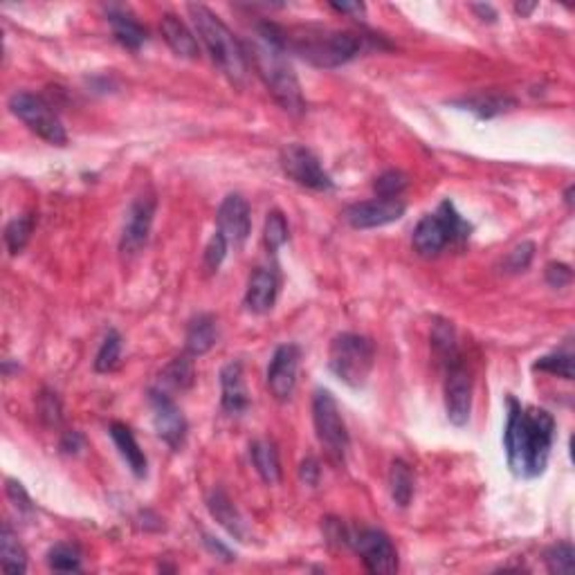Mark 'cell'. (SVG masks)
Masks as SVG:
<instances>
[{
	"label": "cell",
	"instance_id": "cell-1",
	"mask_svg": "<svg viewBox=\"0 0 575 575\" xmlns=\"http://www.w3.org/2000/svg\"><path fill=\"white\" fill-rule=\"evenodd\" d=\"M553 441H555V419L547 409L523 407L513 395H508L504 447L510 472L522 479H535L544 475Z\"/></svg>",
	"mask_w": 575,
	"mask_h": 575
},
{
	"label": "cell",
	"instance_id": "cell-2",
	"mask_svg": "<svg viewBox=\"0 0 575 575\" xmlns=\"http://www.w3.org/2000/svg\"><path fill=\"white\" fill-rule=\"evenodd\" d=\"M245 57L252 61L254 70L261 76L268 91L272 92L279 106L292 115H301L306 110L304 95H301L299 79L292 70L291 61L285 59L284 34L275 23H259L252 41L243 44Z\"/></svg>",
	"mask_w": 575,
	"mask_h": 575
},
{
	"label": "cell",
	"instance_id": "cell-3",
	"mask_svg": "<svg viewBox=\"0 0 575 575\" xmlns=\"http://www.w3.org/2000/svg\"><path fill=\"white\" fill-rule=\"evenodd\" d=\"M285 52H295L310 66L339 68L353 61L364 50V36L355 32H339L326 28L284 29Z\"/></svg>",
	"mask_w": 575,
	"mask_h": 575
},
{
	"label": "cell",
	"instance_id": "cell-4",
	"mask_svg": "<svg viewBox=\"0 0 575 575\" xmlns=\"http://www.w3.org/2000/svg\"><path fill=\"white\" fill-rule=\"evenodd\" d=\"M191 23H194L196 34H198L200 44L204 45L207 54L212 57L214 66L228 76L232 84L243 86L245 76H248V57L243 44L232 34V29L219 19L212 10L204 5H189Z\"/></svg>",
	"mask_w": 575,
	"mask_h": 575
},
{
	"label": "cell",
	"instance_id": "cell-5",
	"mask_svg": "<svg viewBox=\"0 0 575 575\" xmlns=\"http://www.w3.org/2000/svg\"><path fill=\"white\" fill-rule=\"evenodd\" d=\"M470 223L457 212L450 198L438 204L434 214H425L414 229V250L420 257H436L447 245L466 243L470 238Z\"/></svg>",
	"mask_w": 575,
	"mask_h": 575
},
{
	"label": "cell",
	"instance_id": "cell-6",
	"mask_svg": "<svg viewBox=\"0 0 575 575\" xmlns=\"http://www.w3.org/2000/svg\"><path fill=\"white\" fill-rule=\"evenodd\" d=\"M376 364V344L364 335L342 333L331 342L328 369L344 385L360 389L366 385Z\"/></svg>",
	"mask_w": 575,
	"mask_h": 575
},
{
	"label": "cell",
	"instance_id": "cell-7",
	"mask_svg": "<svg viewBox=\"0 0 575 575\" xmlns=\"http://www.w3.org/2000/svg\"><path fill=\"white\" fill-rule=\"evenodd\" d=\"M313 423L319 443L326 450L328 461L335 466H344L348 451V432L342 414H339L338 400L326 389L315 391L313 398Z\"/></svg>",
	"mask_w": 575,
	"mask_h": 575
},
{
	"label": "cell",
	"instance_id": "cell-8",
	"mask_svg": "<svg viewBox=\"0 0 575 575\" xmlns=\"http://www.w3.org/2000/svg\"><path fill=\"white\" fill-rule=\"evenodd\" d=\"M10 110L32 133H36L48 144L63 147L68 142L66 126L61 124L59 115L44 97L32 95V92H16L10 97Z\"/></svg>",
	"mask_w": 575,
	"mask_h": 575
},
{
	"label": "cell",
	"instance_id": "cell-9",
	"mask_svg": "<svg viewBox=\"0 0 575 575\" xmlns=\"http://www.w3.org/2000/svg\"><path fill=\"white\" fill-rule=\"evenodd\" d=\"M348 544L362 557L366 571L376 575H391L398 571V551L387 532L378 528H362L348 535Z\"/></svg>",
	"mask_w": 575,
	"mask_h": 575
},
{
	"label": "cell",
	"instance_id": "cell-10",
	"mask_svg": "<svg viewBox=\"0 0 575 575\" xmlns=\"http://www.w3.org/2000/svg\"><path fill=\"white\" fill-rule=\"evenodd\" d=\"M279 160L285 176L295 180L297 185L306 187V189L331 191L335 187L333 178L323 172L319 157L310 148L301 147V144H288V147H284Z\"/></svg>",
	"mask_w": 575,
	"mask_h": 575
},
{
	"label": "cell",
	"instance_id": "cell-11",
	"mask_svg": "<svg viewBox=\"0 0 575 575\" xmlns=\"http://www.w3.org/2000/svg\"><path fill=\"white\" fill-rule=\"evenodd\" d=\"M153 216H156V196L153 194H142L131 203L124 229H122V241H119V250L126 259H133L142 252L148 234H151Z\"/></svg>",
	"mask_w": 575,
	"mask_h": 575
},
{
	"label": "cell",
	"instance_id": "cell-12",
	"mask_svg": "<svg viewBox=\"0 0 575 575\" xmlns=\"http://www.w3.org/2000/svg\"><path fill=\"white\" fill-rule=\"evenodd\" d=\"M445 414L454 427H466L472 414V378L461 360L447 364Z\"/></svg>",
	"mask_w": 575,
	"mask_h": 575
},
{
	"label": "cell",
	"instance_id": "cell-13",
	"mask_svg": "<svg viewBox=\"0 0 575 575\" xmlns=\"http://www.w3.org/2000/svg\"><path fill=\"white\" fill-rule=\"evenodd\" d=\"M148 403H151L153 427H156L157 436L172 450H180L187 436V420L180 407L164 391H151Z\"/></svg>",
	"mask_w": 575,
	"mask_h": 575
},
{
	"label": "cell",
	"instance_id": "cell-14",
	"mask_svg": "<svg viewBox=\"0 0 575 575\" xmlns=\"http://www.w3.org/2000/svg\"><path fill=\"white\" fill-rule=\"evenodd\" d=\"M301 351L297 344H281L272 355L268 366V387L276 400H291L297 387V371H299Z\"/></svg>",
	"mask_w": 575,
	"mask_h": 575
},
{
	"label": "cell",
	"instance_id": "cell-15",
	"mask_svg": "<svg viewBox=\"0 0 575 575\" xmlns=\"http://www.w3.org/2000/svg\"><path fill=\"white\" fill-rule=\"evenodd\" d=\"M407 212V204L398 198H376L355 203L347 210V220L355 229H373L400 220Z\"/></svg>",
	"mask_w": 575,
	"mask_h": 575
},
{
	"label": "cell",
	"instance_id": "cell-16",
	"mask_svg": "<svg viewBox=\"0 0 575 575\" xmlns=\"http://www.w3.org/2000/svg\"><path fill=\"white\" fill-rule=\"evenodd\" d=\"M216 223H219V232L228 238L229 245L241 248L243 243L248 241L250 229H252V216H250L248 200L243 198L241 194L225 196V200L219 207Z\"/></svg>",
	"mask_w": 575,
	"mask_h": 575
},
{
	"label": "cell",
	"instance_id": "cell-17",
	"mask_svg": "<svg viewBox=\"0 0 575 575\" xmlns=\"http://www.w3.org/2000/svg\"><path fill=\"white\" fill-rule=\"evenodd\" d=\"M276 297H279V276L270 268H259L250 276L248 292H245V306L250 313L263 315L272 310Z\"/></svg>",
	"mask_w": 575,
	"mask_h": 575
},
{
	"label": "cell",
	"instance_id": "cell-18",
	"mask_svg": "<svg viewBox=\"0 0 575 575\" xmlns=\"http://www.w3.org/2000/svg\"><path fill=\"white\" fill-rule=\"evenodd\" d=\"M220 400L228 414H243L250 407L248 389H245V378H243L241 362H229L220 371Z\"/></svg>",
	"mask_w": 575,
	"mask_h": 575
},
{
	"label": "cell",
	"instance_id": "cell-19",
	"mask_svg": "<svg viewBox=\"0 0 575 575\" xmlns=\"http://www.w3.org/2000/svg\"><path fill=\"white\" fill-rule=\"evenodd\" d=\"M160 32L164 36V41L169 44V48L185 59H196L200 54L198 41H196L194 32L182 23L178 16L164 14L160 20Z\"/></svg>",
	"mask_w": 575,
	"mask_h": 575
},
{
	"label": "cell",
	"instance_id": "cell-20",
	"mask_svg": "<svg viewBox=\"0 0 575 575\" xmlns=\"http://www.w3.org/2000/svg\"><path fill=\"white\" fill-rule=\"evenodd\" d=\"M110 438H113L115 447L119 450L122 459L126 461V466L131 467V472H133L138 479H144V476H147L148 461L147 457H144L140 443L135 441L133 432H131L124 423H113L110 425Z\"/></svg>",
	"mask_w": 575,
	"mask_h": 575
},
{
	"label": "cell",
	"instance_id": "cell-21",
	"mask_svg": "<svg viewBox=\"0 0 575 575\" xmlns=\"http://www.w3.org/2000/svg\"><path fill=\"white\" fill-rule=\"evenodd\" d=\"M108 20L113 25V34L117 38L119 44L124 45L129 50H140L144 44H147L148 32L124 10H110L108 12Z\"/></svg>",
	"mask_w": 575,
	"mask_h": 575
},
{
	"label": "cell",
	"instance_id": "cell-22",
	"mask_svg": "<svg viewBox=\"0 0 575 575\" xmlns=\"http://www.w3.org/2000/svg\"><path fill=\"white\" fill-rule=\"evenodd\" d=\"M219 339V323L212 315H198L187 331V351L189 355H204Z\"/></svg>",
	"mask_w": 575,
	"mask_h": 575
},
{
	"label": "cell",
	"instance_id": "cell-23",
	"mask_svg": "<svg viewBox=\"0 0 575 575\" xmlns=\"http://www.w3.org/2000/svg\"><path fill=\"white\" fill-rule=\"evenodd\" d=\"M250 454H252V463L254 467H257L259 476H261L268 485L279 483L281 463H279V454H276L275 443L254 441L252 445H250Z\"/></svg>",
	"mask_w": 575,
	"mask_h": 575
},
{
	"label": "cell",
	"instance_id": "cell-24",
	"mask_svg": "<svg viewBox=\"0 0 575 575\" xmlns=\"http://www.w3.org/2000/svg\"><path fill=\"white\" fill-rule=\"evenodd\" d=\"M207 508H210L212 517H214L229 535H234V538L238 539L243 538L241 515L236 513V508H234V504L229 501V497L225 495L223 490H214V492H212L210 499H207Z\"/></svg>",
	"mask_w": 575,
	"mask_h": 575
},
{
	"label": "cell",
	"instance_id": "cell-25",
	"mask_svg": "<svg viewBox=\"0 0 575 575\" xmlns=\"http://www.w3.org/2000/svg\"><path fill=\"white\" fill-rule=\"evenodd\" d=\"M0 557H3L0 560L3 571H7V573H25L28 571V553L20 547L10 523H5L3 532H0Z\"/></svg>",
	"mask_w": 575,
	"mask_h": 575
},
{
	"label": "cell",
	"instance_id": "cell-26",
	"mask_svg": "<svg viewBox=\"0 0 575 575\" xmlns=\"http://www.w3.org/2000/svg\"><path fill=\"white\" fill-rule=\"evenodd\" d=\"M389 490H391V499L400 506V508H407L414 499V475H411V467L404 461L395 459L391 463L389 470Z\"/></svg>",
	"mask_w": 575,
	"mask_h": 575
},
{
	"label": "cell",
	"instance_id": "cell-27",
	"mask_svg": "<svg viewBox=\"0 0 575 575\" xmlns=\"http://www.w3.org/2000/svg\"><path fill=\"white\" fill-rule=\"evenodd\" d=\"M463 106H466V110H472L476 117L490 119V117H497V115L506 113V110H513L515 106H517V101H515L513 97L479 95V97H472V100H466L463 101Z\"/></svg>",
	"mask_w": 575,
	"mask_h": 575
},
{
	"label": "cell",
	"instance_id": "cell-28",
	"mask_svg": "<svg viewBox=\"0 0 575 575\" xmlns=\"http://www.w3.org/2000/svg\"><path fill=\"white\" fill-rule=\"evenodd\" d=\"M432 344L436 348L438 357L443 360V364H451V362L461 360L457 351V338H454V328L450 322H436L434 323Z\"/></svg>",
	"mask_w": 575,
	"mask_h": 575
},
{
	"label": "cell",
	"instance_id": "cell-29",
	"mask_svg": "<svg viewBox=\"0 0 575 575\" xmlns=\"http://www.w3.org/2000/svg\"><path fill=\"white\" fill-rule=\"evenodd\" d=\"M34 216L32 214H23L16 216L10 225L5 228V243L10 254H20L25 250V245L29 243V236L34 232Z\"/></svg>",
	"mask_w": 575,
	"mask_h": 575
},
{
	"label": "cell",
	"instance_id": "cell-30",
	"mask_svg": "<svg viewBox=\"0 0 575 575\" xmlns=\"http://www.w3.org/2000/svg\"><path fill=\"white\" fill-rule=\"evenodd\" d=\"M119 357H122V335L117 331H108L97 351L95 371L110 373L119 364Z\"/></svg>",
	"mask_w": 575,
	"mask_h": 575
},
{
	"label": "cell",
	"instance_id": "cell-31",
	"mask_svg": "<svg viewBox=\"0 0 575 575\" xmlns=\"http://www.w3.org/2000/svg\"><path fill=\"white\" fill-rule=\"evenodd\" d=\"M48 564L50 569L61 571V573H75V571H81L79 548L70 547V544H57L54 548H50Z\"/></svg>",
	"mask_w": 575,
	"mask_h": 575
},
{
	"label": "cell",
	"instance_id": "cell-32",
	"mask_svg": "<svg viewBox=\"0 0 575 575\" xmlns=\"http://www.w3.org/2000/svg\"><path fill=\"white\" fill-rule=\"evenodd\" d=\"M535 371H547L551 376L564 378V380H573V355L571 353H551V355L539 357L532 364Z\"/></svg>",
	"mask_w": 575,
	"mask_h": 575
},
{
	"label": "cell",
	"instance_id": "cell-33",
	"mask_svg": "<svg viewBox=\"0 0 575 575\" xmlns=\"http://www.w3.org/2000/svg\"><path fill=\"white\" fill-rule=\"evenodd\" d=\"M164 382H169L176 389H189L194 385V362L189 360V355H180L172 362L162 373Z\"/></svg>",
	"mask_w": 575,
	"mask_h": 575
},
{
	"label": "cell",
	"instance_id": "cell-34",
	"mask_svg": "<svg viewBox=\"0 0 575 575\" xmlns=\"http://www.w3.org/2000/svg\"><path fill=\"white\" fill-rule=\"evenodd\" d=\"M547 564H548V571H551V573H560V575L573 573V566H575L573 544L562 542V544H555L553 548H548Z\"/></svg>",
	"mask_w": 575,
	"mask_h": 575
},
{
	"label": "cell",
	"instance_id": "cell-35",
	"mask_svg": "<svg viewBox=\"0 0 575 575\" xmlns=\"http://www.w3.org/2000/svg\"><path fill=\"white\" fill-rule=\"evenodd\" d=\"M263 236H266V245L270 252H276V250H279L281 245L288 241V223H285V216L281 214L279 210H275L268 214Z\"/></svg>",
	"mask_w": 575,
	"mask_h": 575
},
{
	"label": "cell",
	"instance_id": "cell-36",
	"mask_svg": "<svg viewBox=\"0 0 575 575\" xmlns=\"http://www.w3.org/2000/svg\"><path fill=\"white\" fill-rule=\"evenodd\" d=\"M409 180L403 172H395V169H389L382 176L376 178L373 182V189H376L378 198H398L404 189H407Z\"/></svg>",
	"mask_w": 575,
	"mask_h": 575
},
{
	"label": "cell",
	"instance_id": "cell-37",
	"mask_svg": "<svg viewBox=\"0 0 575 575\" xmlns=\"http://www.w3.org/2000/svg\"><path fill=\"white\" fill-rule=\"evenodd\" d=\"M228 248H229L228 238L216 229L214 236H212L210 243H207V248H204V268H207V272H216L220 266H223L225 257H228Z\"/></svg>",
	"mask_w": 575,
	"mask_h": 575
},
{
	"label": "cell",
	"instance_id": "cell-38",
	"mask_svg": "<svg viewBox=\"0 0 575 575\" xmlns=\"http://www.w3.org/2000/svg\"><path fill=\"white\" fill-rule=\"evenodd\" d=\"M532 257H535V243L523 241L519 243L517 248H513L506 257L504 268L506 272H523L528 266H531Z\"/></svg>",
	"mask_w": 575,
	"mask_h": 575
},
{
	"label": "cell",
	"instance_id": "cell-39",
	"mask_svg": "<svg viewBox=\"0 0 575 575\" xmlns=\"http://www.w3.org/2000/svg\"><path fill=\"white\" fill-rule=\"evenodd\" d=\"M38 411H41V419L48 425H59L61 423V403H59L57 394H44L41 395V403H38Z\"/></svg>",
	"mask_w": 575,
	"mask_h": 575
},
{
	"label": "cell",
	"instance_id": "cell-40",
	"mask_svg": "<svg viewBox=\"0 0 575 575\" xmlns=\"http://www.w3.org/2000/svg\"><path fill=\"white\" fill-rule=\"evenodd\" d=\"M573 279V272L564 263H548L547 266V284L551 288H564Z\"/></svg>",
	"mask_w": 575,
	"mask_h": 575
},
{
	"label": "cell",
	"instance_id": "cell-41",
	"mask_svg": "<svg viewBox=\"0 0 575 575\" xmlns=\"http://www.w3.org/2000/svg\"><path fill=\"white\" fill-rule=\"evenodd\" d=\"M7 497H10L12 504H14L19 510H23V513H29V510L34 508L32 499H29V495L25 492V488H23V483H19V481L7 479Z\"/></svg>",
	"mask_w": 575,
	"mask_h": 575
},
{
	"label": "cell",
	"instance_id": "cell-42",
	"mask_svg": "<svg viewBox=\"0 0 575 575\" xmlns=\"http://www.w3.org/2000/svg\"><path fill=\"white\" fill-rule=\"evenodd\" d=\"M301 481H306L308 485H315L319 481V463L315 459H306L299 467Z\"/></svg>",
	"mask_w": 575,
	"mask_h": 575
},
{
	"label": "cell",
	"instance_id": "cell-43",
	"mask_svg": "<svg viewBox=\"0 0 575 575\" xmlns=\"http://www.w3.org/2000/svg\"><path fill=\"white\" fill-rule=\"evenodd\" d=\"M61 450L66 454H76L79 450H84V436L79 432H68L61 441Z\"/></svg>",
	"mask_w": 575,
	"mask_h": 575
},
{
	"label": "cell",
	"instance_id": "cell-44",
	"mask_svg": "<svg viewBox=\"0 0 575 575\" xmlns=\"http://www.w3.org/2000/svg\"><path fill=\"white\" fill-rule=\"evenodd\" d=\"M331 7H333L335 12H339V14H353V16H364L366 7L362 5V3H331Z\"/></svg>",
	"mask_w": 575,
	"mask_h": 575
},
{
	"label": "cell",
	"instance_id": "cell-45",
	"mask_svg": "<svg viewBox=\"0 0 575 575\" xmlns=\"http://www.w3.org/2000/svg\"><path fill=\"white\" fill-rule=\"evenodd\" d=\"M204 544H207V548H210L212 553H216V555H220L223 560H232V553L228 551V548L223 547L220 542H216L214 538H210V535H204Z\"/></svg>",
	"mask_w": 575,
	"mask_h": 575
},
{
	"label": "cell",
	"instance_id": "cell-46",
	"mask_svg": "<svg viewBox=\"0 0 575 575\" xmlns=\"http://www.w3.org/2000/svg\"><path fill=\"white\" fill-rule=\"evenodd\" d=\"M472 10H475L476 14H481V19L483 20H490V23H492V20H497V12L492 10L490 5H472Z\"/></svg>",
	"mask_w": 575,
	"mask_h": 575
},
{
	"label": "cell",
	"instance_id": "cell-47",
	"mask_svg": "<svg viewBox=\"0 0 575 575\" xmlns=\"http://www.w3.org/2000/svg\"><path fill=\"white\" fill-rule=\"evenodd\" d=\"M535 7H538V3H517V5H515V12L522 16H528Z\"/></svg>",
	"mask_w": 575,
	"mask_h": 575
},
{
	"label": "cell",
	"instance_id": "cell-48",
	"mask_svg": "<svg viewBox=\"0 0 575 575\" xmlns=\"http://www.w3.org/2000/svg\"><path fill=\"white\" fill-rule=\"evenodd\" d=\"M564 200H566V204H573V187H569V189H566V194H564Z\"/></svg>",
	"mask_w": 575,
	"mask_h": 575
}]
</instances>
